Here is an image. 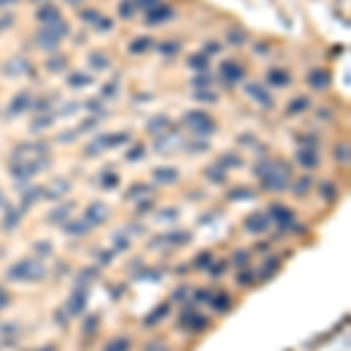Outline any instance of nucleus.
I'll use <instances>...</instances> for the list:
<instances>
[{"instance_id":"nucleus-43","label":"nucleus","mask_w":351,"mask_h":351,"mask_svg":"<svg viewBox=\"0 0 351 351\" xmlns=\"http://www.w3.org/2000/svg\"><path fill=\"white\" fill-rule=\"evenodd\" d=\"M197 99H202V101H206V103L216 101V96H213V94H204V92H197Z\"/></svg>"},{"instance_id":"nucleus-32","label":"nucleus","mask_w":351,"mask_h":351,"mask_svg":"<svg viewBox=\"0 0 351 351\" xmlns=\"http://www.w3.org/2000/svg\"><path fill=\"white\" fill-rule=\"evenodd\" d=\"M190 66L197 68V70H206L209 59H206V56H190Z\"/></svg>"},{"instance_id":"nucleus-39","label":"nucleus","mask_w":351,"mask_h":351,"mask_svg":"<svg viewBox=\"0 0 351 351\" xmlns=\"http://www.w3.org/2000/svg\"><path fill=\"white\" fill-rule=\"evenodd\" d=\"M159 52H164V54H171V52H178V45H176V42H164L162 47H159Z\"/></svg>"},{"instance_id":"nucleus-5","label":"nucleus","mask_w":351,"mask_h":351,"mask_svg":"<svg viewBox=\"0 0 351 351\" xmlns=\"http://www.w3.org/2000/svg\"><path fill=\"white\" fill-rule=\"evenodd\" d=\"M243 92H246L253 101L260 103V106H272V96L267 94V89H265L262 84H257V82H248V84L243 87Z\"/></svg>"},{"instance_id":"nucleus-34","label":"nucleus","mask_w":351,"mask_h":351,"mask_svg":"<svg viewBox=\"0 0 351 351\" xmlns=\"http://www.w3.org/2000/svg\"><path fill=\"white\" fill-rule=\"evenodd\" d=\"M66 190H68V183H66V181H63V183L56 181V183H54V188L47 192V197H59L61 192H66Z\"/></svg>"},{"instance_id":"nucleus-38","label":"nucleus","mask_w":351,"mask_h":351,"mask_svg":"<svg viewBox=\"0 0 351 351\" xmlns=\"http://www.w3.org/2000/svg\"><path fill=\"white\" fill-rule=\"evenodd\" d=\"M164 314H166V307H162V309H159V311H157V314H155V311H152V314H150V316L148 318H145V323H152V321H159V318H162L164 316Z\"/></svg>"},{"instance_id":"nucleus-6","label":"nucleus","mask_w":351,"mask_h":351,"mask_svg":"<svg viewBox=\"0 0 351 351\" xmlns=\"http://www.w3.org/2000/svg\"><path fill=\"white\" fill-rule=\"evenodd\" d=\"M220 75H223V80L227 84H234V82H239L243 77V68L239 63H234V61H225L220 66Z\"/></svg>"},{"instance_id":"nucleus-45","label":"nucleus","mask_w":351,"mask_h":351,"mask_svg":"<svg viewBox=\"0 0 351 351\" xmlns=\"http://www.w3.org/2000/svg\"><path fill=\"white\" fill-rule=\"evenodd\" d=\"M66 211H68V209H56V211H52L54 216H49V220H59V218H66Z\"/></svg>"},{"instance_id":"nucleus-4","label":"nucleus","mask_w":351,"mask_h":351,"mask_svg":"<svg viewBox=\"0 0 351 351\" xmlns=\"http://www.w3.org/2000/svg\"><path fill=\"white\" fill-rule=\"evenodd\" d=\"M267 225H270V216L262 213V211H255V213H250V216L246 218L243 227L248 232H253V234H260V232L267 230Z\"/></svg>"},{"instance_id":"nucleus-47","label":"nucleus","mask_w":351,"mask_h":351,"mask_svg":"<svg viewBox=\"0 0 351 351\" xmlns=\"http://www.w3.org/2000/svg\"><path fill=\"white\" fill-rule=\"evenodd\" d=\"M120 14H122V17H129V14H131V3H129V0H127V3H122Z\"/></svg>"},{"instance_id":"nucleus-9","label":"nucleus","mask_w":351,"mask_h":351,"mask_svg":"<svg viewBox=\"0 0 351 351\" xmlns=\"http://www.w3.org/2000/svg\"><path fill=\"white\" fill-rule=\"evenodd\" d=\"M307 82H309V87H314V89H325L328 82H330V75L325 73L323 68H316V70H311V73L307 75Z\"/></svg>"},{"instance_id":"nucleus-31","label":"nucleus","mask_w":351,"mask_h":351,"mask_svg":"<svg viewBox=\"0 0 351 351\" xmlns=\"http://www.w3.org/2000/svg\"><path fill=\"white\" fill-rule=\"evenodd\" d=\"M66 232H68V234H84V232H87V225L77 223V220H75V223H68L66 225Z\"/></svg>"},{"instance_id":"nucleus-17","label":"nucleus","mask_w":351,"mask_h":351,"mask_svg":"<svg viewBox=\"0 0 351 351\" xmlns=\"http://www.w3.org/2000/svg\"><path fill=\"white\" fill-rule=\"evenodd\" d=\"M35 42H38V47H40V49H56V45H59V40H54L52 35L42 33V31H38V35H35Z\"/></svg>"},{"instance_id":"nucleus-53","label":"nucleus","mask_w":351,"mask_h":351,"mask_svg":"<svg viewBox=\"0 0 351 351\" xmlns=\"http://www.w3.org/2000/svg\"><path fill=\"white\" fill-rule=\"evenodd\" d=\"M70 3H75V0H70Z\"/></svg>"},{"instance_id":"nucleus-51","label":"nucleus","mask_w":351,"mask_h":351,"mask_svg":"<svg viewBox=\"0 0 351 351\" xmlns=\"http://www.w3.org/2000/svg\"><path fill=\"white\" fill-rule=\"evenodd\" d=\"M10 21H12V19H10V17H7V19H0V31H3V28H7L5 24H10Z\"/></svg>"},{"instance_id":"nucleus-21","label":"nucleus","mask_w":351,"mask_h":351,"mask_svg":"<svg viewBox=\"0 0 351 351\" xmlns=\"http://www.w3.org/2000/svg\"><path fill=\"white\" fill-rule=\"evenodd\" d=\"M129 342L127 337H120V339H113V342H108V344L103 346V351H129Z\"/></svg>"},{"instance_id":"nucleus-41","label":"nucleus","mask_w":351,"mask_h":351,"mask_svg":"<svg viewBox=\"0 0 351 351\" xmlns=\"http://www.w3.org/2000/svg\"><path fill=\"white\" fill-rule=\"evenodd\" d=\"M141 155H143V148H141V145H138V148H134V150H131V152H129V162H134V159H141Z\"/></svg>"},{"instance_id":"nucleus-52","label":"nucleus","mask_w":351,"mask_h":351,"mask_svg":"<svg viewBox=\"0 0 351 351\" xmlns=\"http://www.w3.org/2000/svg\"><path fill=\"white\" fill-rule=\"evenodd\" d=\"M40 351H56V349H54V346H49V344H47L45 349H40Z\"/></svg>"},{"instance_id":"nucleus-20","label":"nucleus","mask_w":351,"mask_h":351,"mask_svg":"<svg viewBox=\"0 0 351 351\" xmlns=\"http://www.w3.org/2000/svg\"><path fill=\"white\" fill-rule=\"evenodd\" d=\"M309 185H311V178H309V176H302V178H300V181H297L295 185H293V195H295V197L307 195Z\"/></svg>"},{"instance_id":"nucleus-14","label":"nucleus","mask_w":351,"mask_h":351,"mask_svg":"<svg viewBox=\"0 0 351 351\" xmlns=\"http://www.w3.org/2000/svg\"><path fill=\"white\" fill-rule=\"evenodd\" d=\"M38 19H40L42 24H52V21H59L61 19V14H59V10H56V7L45 5V7H40V10H38Z\"/></svg>"},{"instance_id":"nucleus-30","label":"nucleus","mask_w":351,"mask_h":351,"mask_svg":"<svg viewBox=\"0 0 351 351\" xmlns=\"http://www.w3.org/2000/svg\"><path fill=\"white\" fill-rule=\"evenodd\" d=\"M166 127H169V120H166V117H155V120L148 124L150 131H162V129H166Z\"/></svg>"},{"instance_id":"nucleus-13","label":"nucleus","mask_w":351,"mask_h":351,"mask_svg":"<svg viewBox=\"0 0 351 351\" xmlns=\"http://www.w3.org/2000/svg\"><path fill=\"white\" fill-rule=\"evenodd\" d=\"M183 325L190 328V330H204V328L209 325V321H206V316L192 314V316H183Z\"/></svg>"},{"instance_id":"nucleus-27","label":"nucleus","mask_w":351,"mask_h":351,"mask_svg":"<svg viewBox=\"0 0 351 351\" xmlns=\"http://www.w3.org/2000/svg\"><path fill=\"white\" fill-rule=\"evenodd\" d=\"M5 70H7L10 75H17V73H24V70H28V66H26V61L14 59V61H10V66H7Z\"/></svg>"},{"instance_id":"nucleus-10","label":"nucleus","mask_w":351,"mask_h":351,"mask_svg":"<svg viewBox=\"0 0 351 351\" xmlns=\"http://www.w3.org/2000/svg\"><path fill=\"white\" fill-rule=\"evenodd\" d=\"M106 218H108V209L103 206V204H92L87 209V220L89 223H106Z\"/></svg>"},{"instance_id":"nucleus-46","label":"nucleus","mask_w":351,"mask_h":351,"mask_svg":"<svg viewBox=\"0 0 351 351\" xmlns=\"http://www.w3.org/2000/svg\"><path fill=\"white\" fill-rule=\"evenodd\" d=\"M209 77H204V75H202V77H197V80H192V84H195V87H206V84H209Z\"/></svg>"},{"instance_id":"nucleus-24","label":"nucleus","mask_w":351,"mask_h":351,"mask_svg":"<svg viewBox=\"0 0 351 351\" xmlns=\"http://www.w3.org/2000/svg\"><path fill=\"white\" fill-rule=\"evenodd\" d=\"M89 63H92V68H96V70H106L108 68V59L103 54H89Z\"/></svg>"},{"instance_id":"nucleus-7","label":"nucleus","mask_w":351,"mask_h":351,"mask_svg":"<svg viewBox=\"0 0 351 351\" xmlns=\"http://www.w3.org/2000/svg\"><path fill=\"white\" fill-rule=\"evenodd\" d=\"M267 216H270L272 220H277L279 225H291L293 223V211L286 209V206H281V204L270 206V213H267Z\"/></svg>"},{"instance_id":"nucleus-18","label":"nucleus","mask_w":351,"mask_h":351,"mask_svg":"<svg viewBox=\"0 0 351 351\" xmlns=\"http://www.w3.org/2000/svg\"><path fill=\"white\" fill-rule=\"evenodd\" d=\"M211 300V304H213V307H216L218 311H227L230 309V304H232V300L227 295H225V293H218V295H211L209 297Z\"/></svg>"},{"instance_id":"nucleus-33","label":"nucleus","mask_w":351,"mask_h":351,"mask_svg":"<svg viewBox=\"0 0 351 351\" xmlns=\"http://www.w3.org/2000/svg\"><path fill=\"white\" fill-rule=\"evenodd\" d=\"M61 68H66V59L63 56H56V59H49L47 61V70H52V73H56V70H61Z\"/></svg>"},{"instance_id":"nucleus-28","label":"nucleus","mask_w":351,"mask_h":351,"mask_svg":"<svg viewBox=\"0 0 351 351\" xmlns=\"http://www.w3.org/2000/svg\"><path fill=\"white\" fill-rule=\"evenodd\" d=\"M309 108V99H295V101L288 106V113H300V110Z\"/></svg>"},{"instance_id":"nucleus-35","label":"nucleus","mask_w":351,"mask_h":351,"mask_svg":"<svg viewBox=\"0 0 351 351\" xmlns=\"http://www.w3.org/2000/svg\"><path fill=\"white\" fill-rule=\"evenodd\" d=\"M230 199H250V197H253V192H250V190H234V192H230Z\"/></svg>"},{"instance_id":"nucleus-3","label":"nucleus","mask_w":351,"mask_h":351,"mask_svg":"<svg viewBox=\"0 0 351 351\" xmlns=\"http://www.w3.org/2000/svg\"><path fill=\"white\" fill-rule=\"evenodd\" d=\"M185 124H188L192 131H197V134H211V131L216 129V124L211 122V117L206 115V113H202V110L188 113V115H185Z\"/></svg>"},{"instance_id":"nucleus-29","label":"nucleus","mask_w":351,"mask_h":351,"mask_svg":"<svg viewBox=\"0 0 351 351\" xmlns=\"http://www.w3.org/2000/svg\"><path fill=\"white\" fill-rule=\"evenodd\" d=\"M335 159L337 162H346L349 159V145L346 143H339L337 148H335Z\"/></svg>"},{"instance_id":"nucleus-42","label":"nucleus","mask_w":351,"mask_h":351,"mask_svg":"<svg viewBox=\"0 0 351 351\" xmlns=\"http://www.w3.org/2000/svg\"><path fill=\"white\" fill-rule=\"evenodd\" d=\"M277 265H279V262H277V260H274V257H272V260H270V265H265V267H262V270H265V272H262V277H267V274H272Z\"/></svg>"},{"instance_id":"nucleus-37","label":"nucleus","mask_w":351,"mask_h":351,"mask_svg":"<svg viewBox=\"0 0 351 351\" xmlns=\"http://www.w3.org/2000/svg\"><path fill=\"white\" fill-rule=\"evenodd\" d=\"M321 195H325L328 199H335V188L330 183H325V185H321Z\"/></svg>"},{"instance_id":"nucleus-8","label":"nucleus","mask_w":351,"mask_h":351,"mask_svg":"<svg viewBox=\"0 0 351 351\" xmlns=\"http://www.w3.org/2000/svg\"><path fill=\"white\" fill-rule=\"evenodd\" d=\"M40 31L42 33H47V35H52L54 40H61V38H66L68 35V26H66V21L63 19L52 21V24H42Z\"/></svg>"},{"instance_id":"nucleus-26","label":"nucleus","mask_w":351,"mask_h":351,"mask_svg":"<svg viewBox=\"0 0 351 351\" xmlns=\"http://www.w3.org/2000/svg\"><path fill=\"white\" fill-rule=\"evenodd\" d=\"M89 82H92V80H89L87 75H82V73H73L70 77H68V84H70V87H87Z\"/></svg>"},{"instance_id":"nucleus-22","label":"nucleus","mask_w":351,"mask_h":351,"mask_svg":"<svg viewBox=\"0 0 351 351\" xmlns=\"http://www.w3.org/2000/svg\"><path fill=\"white\" fill-rule=\"evenodd\" d=\"M270 82L272 84H277V87H284V84H288V73H284V70H270Z\"/></svg>"},{"instance_id":"nucleus-49","label":"nucleus","mask_w":351,"mask_h":351,"mask_svg":"<svg viewBox=\"0 0 351 351\" xmlns=\"http://www.w3.org/2000/svg\"><path fill=\"white\" fill-rule=\"evenodd\" d=\"M5 304H7V293L3 291V288H0V309H3Z\"/></svg>"},{"instance_id":"nucleus-2","label":"nucleus","mask_w":351,"mask_h":351,"mask_svg":"<svg viewBox=\"0 0 351 351\" xmlns=\"http://www.w3.org/2000/svg\"><path fill=\"white\" fill-rule=\"evenodd\" d=\"M45 274H47L45 265L35 262V260H19L7 272V277L14 281H40V279H45Z\"/></svg>"},{"instance_id":"nucleus-36","label":"nucleus","mask_w":351,"mask_h":351,"mask_svg":"<svg viewBox=\"0 0 351 351\" xmlns=\"http://www.w3.org/2000/svg\"><path fill=\"white\" fill-rule=\"evenodd\" d=\"M157 3H159V0H134V5L138 7V10H152V7H157Z\"/></svg>"},{"instance_id":"nucleus-16","label":"nucleus","mask_w":351,"mask_h":351,"mask_svg":"<svg viewBox=\"0 0 351 351\" xmlns=\"http://www.w3.org/2000/svg\"><path fill=\"white\" fill-rule=\"evenodd\" d=\"M297 162L302 164V166H307V169H314V166H318V157L314 150H302L297 155Z\"/></svg>"},{"instance_id":"nucleus-23","label":"nucleus","mask_w":351,"mask_h":351,"mask_svg":"<svg viewBox=\"0 0 351 351\" xmlns=\"http://www.w3.org/2000/svg\"><path fill=\"white\" fill-rule=\"evenodd\" d=\"M152 45V40L150 38H138V40L131 42V47H129V52H134V54H141V52H145V49Z\"/></svg>"},{"instance_id":"nucleus-48","label":"nucleus","mask_w":351,"mask_h":351,"mask_svg":"<svg viewBox=\"0 0 351 351\" xmlns=\"http://www.w3.org/2000/svg\"><path fill=\"white\" fill-rule=\"evenodd\" d=\"M35 248H38V253H42V255H47V253H49V243H38Z\"/></svg>"},{"instance_id":"nucleus-25","label":"nucleus","mask_w":351,"mask_h":351,"mask_svg":"<svg viewBox=\"0 0 351 351\" xmlns=\"http://www.w3.org/2000/svg\"><path fill=\"white\" fill-rule=\"evenodd\" d=\"M28 108V96L26 94H19L17 99H14V103L10 106V113H21V110Z\"/></svg>"},{"instance_id":"nucleus-15","label":"nucleus","mask_w":351,"mask_h":351,"mask_svg":"<svg viewBox=\"0 0 351 351\" xmlns=\"http://www.w3.org/2000/svg\"><path fill=\"white\" fill-rule=\"evenodd\" d=\"M171 17V10L169 7H164V5H157V7H152L148 12V21L150 24H159V21H164V19H169Z\"/></svg>"},{"instance_id":"nucleus-11","label":"nucleus","mask_w":351,"mask_h":351,"mask_svg":"<svg viewBox=\"0 0 351 351\" xmlns=\"http://www.w3.org/2000/svg\"><path fill=\"white\" fill-rule=\"evenodd\" d=\"M152 176H155L157 183H176V178H178V171L171 169V166H159V169L152 171Z\"/></svg>"},{"instance_id":"nucleus-19","label":"nucleus","mask_w":351,"mask_h":351,"mask_svg":"<svg viewBox=\"0 0 351 351\" xmlns=\"http://www.w3.org/2000/svg\"><path fill=\"white\" fill-rule=\"evenodd\" d=\"M243 40H246V33H243L241 28H230V31H227V42H230V45L239 47V45H243Z\"/></svg>"},{"instance_id":"nucleus-44","label":"nucleus","mask_w":351,"mask_h":351,"mask_svg":"<svg viewBox=\"0 0 351 351\" xmlns=\"http://www.w3.org/2000/svg\"><path fill=\"white\" fill-rule=\"evenodd\" d=\"M106 176H108V178H103V185H106V188H110V185H115V183H117V176H113V173H106Z\"/></svg>"},{"instance_id":"nucleus-50","label":"nucleus","mask_w":351,"mask_h":351,"mask_svg":"<svg viewBox=\"0 0 351 351\" xmlns=\"http://www.w3.org/2000/svg\"><path fill=\"white\" fill-rule=\"evenodd\" d=\"M17 0H0V7H10V5H14Z\"/></svg>"},{"instance_id":"nucleus-1","label":"nucleus","mask_w":351,"mask_h":351,"mask_svg":"<svg viewBox=\"0 0 351 351\" xmlns=\"http://www.w3.org/2000/svg\"><path fill=\"white\" fill-rule=\"evenodd\" d=\"M255 173L262 178L265 190H286L288 185V166L279 162H262L255 166Z\"/></svg>"},{"instance_id":"nucleus-40","label":"nucleus","mask_w":351,"mask_h":351,"mask_svg":"<svg viewBox=\"0 0 351 351\" xmlns=\"http://www.w3.org/2000/svg\"><path fill=\"white\" fill-rule=\"evenodd\" d=\"M143 351H169V349H166V346H164L162 342H150V344L145 346Z\"/></svg>"},{"instance_id":"nucleus-12","label":"nucleus","mask_w":351,"mask_h":351,"mask_svg":"<svg viewBox=\"0 0 351 351\" xmlns=\"http://www.w3.org/2000/svg\"><path fill=\"white\" fill-rule=\"evenodd\" d=\"M84 302H87V293L82 291V295H80V291H75L73 297L68 300V311H70V314H80V311L84 309Z\"/></svg>"}]
</instances>
